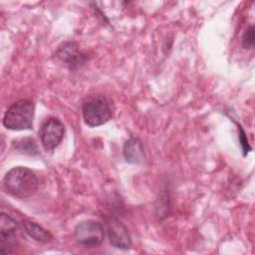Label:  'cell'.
Listing matches in <instances>:
<instances>
[{"instance_id": "cell-7", "label": "cell", "mask_w": 255, "mask_h": 255, "mask_svg": "<svg viewBox=\"0 0 255 255\" xmlns=\"http://www.w3.org/2000/svg\"><path fill=\"white\" fill-rule=\"evenodd\" d=\"M57 58L70 70L81 68L88 60L87 55L82 52L77 43L65 42L56 51Z\"/></svg>"}, {"instance_id": "cell-12", "label": "cell", "mask_w": 255, "mask_h": 255, "mask_svg": "<svg viewBox=\"0 0 255 255\" xmlns=\"http://www.w3.org/2000/svg\"><path fill=\"white\" fill-rule=\"evenodd\" d=\"M236 125L238 127V131H239V135H238L239 141H240V144H241V147H242V150H243V155L245 156L251 150V146H250V144L248 142L246 133H245L244 129L242 128V127L239 124H237V123H236Z\"/></svg>"}, {"instance_id": "cell-5", "label": "cell", "mask_w": 255, "mask_h": 255, "mask_svg": "<svg viewBox=\"0 0 255 255\" xmlns=\"http://www.w3.org/2000/svg\"><path fill=\"white\" fill-rule=\"evenodd\" d=\"M65 133L64 125L56 118H50L43 123L39 136L43 147L46 150L55 149L62 141Z\"/></svg>"}, {"instance_id": "cell-10", "label": "cell", "mask_w": 255, "mask_h": 255, "mask_svg": "<svg viewBox=\"0 0 255 255\" xmlns=\"http://www.w3.org/2000/svg\"><path fill=\"white\" fill-rule=\"evenodd\" d=\"M23 226H24V230H25L26 234L37 241L46 243V242H50L53 240L52 234L48 230L44 229L42 226H40L39 224H37L35 222L25 221L23 223Z\"/></svg>"}, {"instance_id": "cell-2", "label": "cell", "mask_w": 255, "mask_h": 255, "mask_svg": "<svg viewBox=\"0 0 255 255\" xmlns=\"http://www.w3.org/2000/svg\"><path fill=\"white\" fill-rule=\"evenodd\" d=\"M35 105L31 100L22 99L12 104L3 117V125L11 130L31 129L33 127Z\"/></svg>"}, {"instance_id": "cell-11", "label": "cell", "mask_w": 255, "mask_h": 255, "mask_svg": "<svg viewBox=\"0 0 255 255\" xmlns=\"http://www.w3.org/2000/svg\"><path fill=\"white\" fill-rule=\"evenodd\" d=\"M255 43V29L254 26H249L243 34L242 37V46L245 50H250L254 47Z\"/></svg>"}, {"instance_id": "cell-9", "label": "cell", "mask_w": 255, "mask_h": 255, "mask_svg": "<svg viewBox=\"0 0 255 255\" xmlns=\"http://www.w3.org/2000/svg\"><path fill=\"white\" fill-rule=\"evenodd\" d=\"M123 153L126 160L129 163L141 164L145 160L143 145L137 137H130L125 142Z\"/></svg>"}, {"instance_id": "cell-3", "label": "cell", "mask_w": 255, "mask_h": 255, "mask_svg": "<svg viewBox=\"0 0 255 255\" xmlns=\"http://www.w3.org/2000/svg\"><path fill=\"white\" fill-rule=\"evenodd\" d=\"M82 114L89 127H99L112 118V104L104 96L90 97L82 104Z\"/></svg>"}, {"instance_id": "cell-1", "label": "cell", "mask_w": 255, "mask_h": 255, "mask_svg": "<svg viewBox=\"0 0 255 255\" xmlns=\"http://www.w3.org/2000/svg\"><path fill=\"white\" fill-rule=\"evenodd\" d=\"M38 185L36 173L25 166L11 168L3 178V186L6 192L21 199L33 196L38 189Z\"/></svg>"}, {"instance_id": "cell-13", "label": "cell", "mask_w": 255, "mask_h": 255, "mask_svg": "<svg viewBox=\"0 0 255 255\" xmlns=\"http://www.w3.org/2000/svg\"><path fill=\"white\" fill-rule=\"evenodd\" d=\"M17 148L20 150H24L30 153H33V151L37 152V146L34 142V140L31 139H23L19 142H17Z\"/></svg>"}, {"instance_id": "cell-6", "label": "cell", "mask_w": 255, "mask_h": 255, "mask_svg": "<svg viewBox=\"0 0 255 255\" xmlns=\"http://www.w3.org/2000/svg\"><path fill=\"white\" fill-rule=\"evenodd\" d=\"M18 223L4 212L0 216V252L4 254L13 253L16 248V233Z\"/></svg>"}, {"instance_id": "cell-8", "label": "cell", "mask_w": 255, "mask_h": 255, "mask_svg": "<svg viewBox=\"0 0 255 255\" xmlns=\"http://www.w3.org/2000/svg\"><path fill=\"white\" fill-rule=\"evenodd\" d=\"M107 233L110 243L121 250H128L131 246L130 235L126 225L118 218L111 217L107 220Z\"/></svg>"}, {"instance_id": "cell-4", "label": "cell", "mask_w": 255, "mask_h": 255, "mask_svg": "<svg viewBox=\"0 0 255 255\" xmlns=\"http://www.w3.org/2000/svg\"><path fill=\"white\" fill-rule=\"evenodd\" d=\"M74 236L79 245L93 248L103 243L105 229L100 221L86 220L76 226Z\"/></svg>"}]
</instances>
